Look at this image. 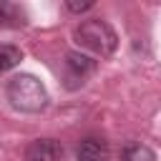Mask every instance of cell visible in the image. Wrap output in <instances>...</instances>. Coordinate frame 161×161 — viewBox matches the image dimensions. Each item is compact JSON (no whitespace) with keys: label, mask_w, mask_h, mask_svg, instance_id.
Returning <instances> with one entry per match:
<instances>
[{"label":"cell","mask_w":161,"mask_h":161,"mask_svg":"<svg viewBox=\"0 0 161 161\" xmlns=\"http://www.w3.org/2000/svg\"><path fill=\"white\" fill-rule=\"evenodd\" d=\"M73 40H75V45H78L80 50H86V55L93 53V55H101V58L111 55V53L116 50V45H118L116 30H113L106 20H101V18L83 20V23L73 30Z\"/></svg>","instance_id":"7a4b0ae2"},{"label":"cell","mask_w":161,"mask_h":161,"mask_svg":"<svg viewBox=\"0 0 161 161\" xmlns=\"http://www.w3.org/2000/svg\"><path fill=\"white\" fill-rule=\"evenodd\" d=\"M0 23L8 25V28H23L28 23V15H25V10L18 3L0 0Z\"/></svg>","instance_id":"8992f818"},{"label":"cell","mask_w":161,"mask_h":161,"mask_svg":"<svg viewBox=\"0 0 161 161\" xmlns=\"http://www.w3.org/2000/svg\"><path fill=\"white\" fill-rule=\"evenodd\" d=\"M65 8H68L70 13H86V10H91V8H93V0H86V3H73V0H68V3H65Z\"/></svg>","instance_id":"9c48e42d"},{"label":"cell","mask_w":161,"mask_h":161,"mask_svg":"<svg viewBox=\"0 0 161 161\" xmlns=\"http://www.w3.org/2000/svg\"><path fill=\"white\" fill-rule=\"evenodd\" d=\"M23 60V53L18 45H8V43H0V73H8L13 70L18 63Z\"/></svg>","instance_id":"ba28073f"},{"label":"cell","mask_w":161,"mask_h":161,"mask_svg":"<svg viewBox=\"0 0 161 161\" xmlns=\"http://www.w3.org/2000/svg\"><path fill=\"white\" fill-rule=\"evenodd\" d=\"M5 96H8L10 106L20 113H40L50 103V96H48L45 86L30 73L13 75L5 83Z\"/></svg>","instance_id":"6da1fadb"},{"label":"cell","mask_w":161,"mask_h":161,"mask_svg":"<svg viewBox=\"0 0 161 161\" xmlns=\"http://www.w3.org/2000/svg\"><path fill=\"white\" fill-rule=\"evenodd\" d=\"M63 65H65V80H68L65 86H68V88L83 86V80L96 70V60H93L91 55L80 53V50H68Z\"/></svg>","instance_id":"3957f363"},{"label":"cell","mask_w":161,"mask_h":161,"mask_svg":"<svg viewBox=\"0 0 161 161\" xmlns=\"http://www.w3.org/2000/svg\"><path fill=\"white\" fill-rule=\"evenodd\" d=\"M25 161H60L63 146L55 138H35L25 146Z\"/></svg>","instance_id":"277c9868"},{"label":"cell","mask_w":161,"mask_h":161,"mask_svg":"<svg viewBox=\"0 0 161 161\" xmlns=\"http://www.w3.org/2000/svg\"><path fill=\"white\" fill-rule=\"evenodd\" d=\"M108 156H111L108 141L96 138V136L83 138L78 143V148H75V158L78 161H108Z\"/></svg>","instance_id":"5b68a950"},{"label":"cell","mask_w":161,"mask_h":161,"mask_svg":"<svg viewBox=\"0 0 161 161\" xmlns=\"http://www.w3.org/2000/svg\"><path fill=\"white\" fill-rule=\"evenodd\" d=\"M121 161H156V153L146 143H126L121 148Z\"/></svg>","instance_id":"52a82bcc"}]
</instances>
